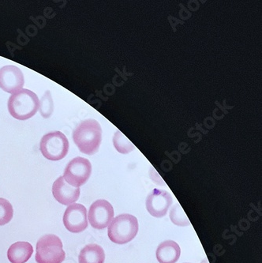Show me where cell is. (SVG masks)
<instances>
[{
	"label": "cell",
	"instance_id": "1",
	"mask_svg": "<svg viewBox=\"0 0 262 263\" xmlns=\"http://www.w3.org/2000/svg\"><path fill=\"white\" fill-rule=\"evenodd\" d=\"M73 139L81 152L93 155L99 151L102 140L101 125L92 119L84 120L73 130Z\"/></svg>",
	"mask_w": 262,
	"mask_h": 263
},
{
	"label": "cell",
	"instance_id": "2",
	"mask_svg": "<svg viewBox=\"0 0 262 263\" xmlns=\"http://www.w3.org/2000/svg\"><path fill=\"white\" fill-rule=\"evenodd\" d=\"M9 112L14 118L26 120L33 117L39 109V99L34 92L27 89L13 93L8 100Z\"/></svg>",
	"mask_w": 262,
	"mask_h": 263
},
{
	"label": "cell",
	"instance_id": "3",
	"mask_svg": "<svg viewBox=\"0 0 262 263\" xmlns=\"http://www.w3.org/2000/svg\"><path fill=\"white\" fill-rule=\"evenodd\" d=\"M138 232V219L135 216L125 214L113 219L109 224L107 234L113 243L125 245L133 240Z\"/></svg>",
	"mask_w": 262,
	"mask_h": 263
},
{
	"label": "cell",
	"instance_id": "4",
	"mask_svg": "<svg viewBox=\"0 0 262 263\" xmlns=\"http://www.w3.org/2000/svg\"><path fill=\"white\" fill-rule=\"evenodd\" d=\"M38 263H62L66 258L61 239L55 235L44 236L36 243Z\"/></svg>",
	"mask_w": 262,
	"mask_h": 263
},
{
	"label": "cell",
	"instance_id": "5",
	"mask_svg": "<svg viewBox=\"0 0 262 263\" xmlns=\"http://www.w3.org/2000/svg\"><path fill=\"white\" fill-rule=\"evenodd\" d=\"M40 149L43 156L49 161H60L67 155L68 139L62 132H51L43 137Z\"/></svg>",
	"mask_w": 262,
	"mask_h": 263
},
{
	"label": "cell",
	"instance_id": "6",
	"mask_svg": "<svg viewBox=\"0 0 262 263\" xmlns=\"http://www.w3.org/2000/svg\"><path fill=\"white\" fill-rule=\"evenodd\" d=\"M92 173V164L90 161L84 157H78L69 162L65 168V181L73 187H79L85 184Z\"/></svg>",
	"mask_w": 262,
	"mask_h": 263
},
{
	"label": "cell",
	"instance_id": "7",
	"mask_svg": "<svg viewBox=\"0 0 262 263\" xmlns=\"http://www.w3.org/2000/svg\"><path fill=\"white\" fill-rule=\"evenodd\" d=\"M114 217V209L104 199L97 200L89 208L88 218L91 226L96 229H104L110 224Z\"/></svg>",
	"mask_w": 262,
	"mask_h": 263
},
{
	"label": "cell",
	"instance_id": "8",
	"mask_svg": "<svg viewBox=\"0 0 262 263\" xmlns=\"http://www.w3.org/2000/svg\"><path fill=\"white\" fill-rule=\"evenodd\" d=\"M86 208L82 204L69 205L63 214L65 228L73 233H80L88 227Z\"/></svg>",
	"mask_w": 262,
	"mask_h": 263
},
{
	"label": "cell",
	"instance_id": "9",
	"mask_svg": "<svg viewBox=\"0 0 262 263\" xmlns=\"http://www.w3.org/2000/svg\"><path fill=\"white\" fill-rule=\"evenodd\" d=\"M173 199L166 191L154 189L146 198V209L153 217L160 218L167 214Z\"/></svg>",
	"mask_w": 262,
	"mask_h": 263
},
{
	"label": "cell",
	"instance_id": "10",
	"mask_svg": "<svg viewBox=\"0 0 262 263\" xmlns=\"http://www.w3.org/2000/svg\"><path fill=\"white\" fill-rule=\"evenodd\" d=\"M24 76L15 66H5L0 68V88L9 93H14L23 89Z\"/></svg>",
	"mask_w": 262,
	"mask_h": 263
},
{
	"label": "cell",
	"instance_id": "11",
	"mask_svg": "<svg viewBox=\"0 0 262 263\" xmlns=\"http://www.w3.org/2000/svg\"><path fill=\"white\" fill-rule=\"evenodd\" d=\"M52 194L57 202L62 205H70L79 200L80 188L70 186L61 176L54 181L52 186Z\"/></svg>",
	"mask_w": 262,
	"mask_h": 263
},
{
	"label": "cell",
	"instance_id": "12",
	"mask_svg": "<svg viewBox=\"0 0 262 263\" xmlns=\"http://www.w3.org/2000/svg\"><path fill=\"white\" fill-rule=\"evenodd\" d=\"M180 247L175 241L167 240L159 245L157 258L160 263H176L180 257Z\"/></svg>",
	"mask_w": 262,
	"mask_h": 263
},
{
	"label": "cell",
	"instance_id": "13",
	"mask_svg": "<svg viewBox=\"0 0 262 263\" xmlns=\"http://www.w3.org/2000/svg\"><path fill=\"white\" fill-rule=\"evenodd\" d=\"M33 248L28 242L13 243L7 251V258L11 263H26L32 256Z\"/></svg>",
	"mask_w": 262,
	"mask_h": 263
},
{
	"label": "cell",
	"instance_id": "14",
	"mask_svg": "<svg viewBox=\"0 0 262 263\" xmlns=\"http://www.w3.org/2000/svg\"><path fill=\"white\" fill-rule=\"evenodd\" d=\"M105 253L100 245L91 243L86 245L79 254V263H104Z\"/></svg>",
	"mask_w": 262,
	"mask_h": 263
},
{
	"label": "cell",
	"instance_id": "15",
	"mask_svg": "<svg viewBox=\"0 0 262 263\" xmlns=\"http://www.w3.org/2000/svg\"><path fill=\"white\" fill-rule=\"evenodd\" d=\"M170 218L176 226H188L191 224L188 216L185 215L180 204L179 203H176L171 210Z\"/></svg>",
	"mask_w": 262,
	"mask_h": 263
},
{
	"label": "cell",
	"instance_id": "16",
	"mask_svg": "<svg viewBox=\"0 0 262 263\" xmlns=\"http://www.w3.org/2000/svg\"><path fill=\"white\" fill-rule=\"evenodd\" d=\"M113 142L116 149L121 154H128L135 149L133 144L120 132H116Z\"/></svg>",
	"mask_w": 262,
	"mask_h": 263
},
{
	"label": "cell",
	"instance_id": "17",
	"mask_svg": "<svg viewBox=\"0 0 262 263\" xmlns=\"http://www.w3.org/2000/svg\"><path fill=\"white\" fill-rule=\"evenodd\" d=\"M39 109L41 116L44 118L48 119L51 117L54 109L52 97L50 91H47L39 101Z\"/></svg>",
	"mask_w": 262,
	"mask_h": 263
},
{
	"label": "cell",
	"instance_id": "18",
	"mask_svg": "<svg viewBox=\"0 0 262 263\" xmlns=\"http://www.w3.org/2000/svg\"><path fill=\"white\" fill-rule=\"evenodd\" d=\"M14 216L12 205L7 199L0 198V226L8 224Z\"/></svg>",
	"mask_w": 262,
	"mask_h": 263
},
{
	"label": "cell",
	"instance_id": "19",
	"mask_svg": "<svg viewBox=\"0 0 262 263\" xmlns=\"http://www.w3.org/2000/svg\"><path fill=\"white\" fill-rule=\"evenodd\" d=\"M201 263H210V262H209L208 259H207V258H205V259L203 260V261H201Z\"/></svg>",
	"mask_w": 262,
	"mask_h": 263
}]
</instances>
